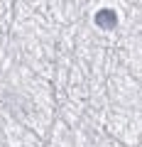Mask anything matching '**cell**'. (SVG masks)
<instances>
[{
    "label": "cell",
    "mask_w": 142,
    "mask_h": 147,
    "mask_svg": "<svg viewBox=\"0 0 142 147\" xmlns=\"http://www.w3.org/2000/svg\"><path fill=\"white\" fill-rule=\"evenodd\" d=\"M96 25L103 27V30H113L118 25V15L113 10H98L96 12Z\"/></svg>",
    "instance_id": "1"
}]
</instances>
